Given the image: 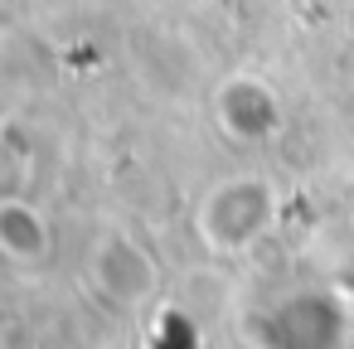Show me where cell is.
Instances as JSON below:
<instances>
[{
	"mask_svg": "<svg viewBox=\"0 0 354 349\" xmlns=\"http://www.w3.org/2000/svg\"><path fill=\"white\" fill-rule=\"evenodd\" d=\"M277 223V189L262 180V175H233V180H218L204 199H199V214H194V228L204 238L209 252H248L257 247Z\"/></svg>",
	"mask_w": 354,
	"mask_h": 349,
	"instance_id": "obj_1",
	"label": "cell"
},
{
	"mask_svg": "<svg viewBox=\"0 0 354 349\" xmlns=\"http://www.w3.org/2000/svg\"><path fill=\"white\" fill-rule=\"evenodd\" d=\"M349 315L335 291H291L252 320L257 349H344Z\"/></svg>",
	"mask_w": 354,
	"mask_h": 349,
	"instance_id": "obj_2",
	"label": "cell"
},
{
	"mask_svg": "<svg viewBox=\"0 0 354 349\" xmlns=\"http://www.w3.org/2000/svg\"><path fill=\"white\" fill-rule=\"evenodd\" d=\"M88 272H93V286H97L112 305H127V310L146 305V301L160 291V267H156V257H151L131 233H122V228H112V233H102V238L93 243Z\"/></svg>",
	"mask_w": 354,
	"mask_h": 349,
	"instance_id": "obj_3",
	"label": "cell"
},
{
	"mask_svg": "<svg viewBox=\"0 0 354 349\" xmlns=\"http://www.w3.org/2000/svg\"><path fill=\"white\" fill-rule=\"evenodd\" d=\"M218 122L233 141H267L281 122V107H277V93L262 83V78H233L223 93H218Z\"/></svg>",
	"mask_w": 354,
	"mask_h": 349,
	"instance_id": "obj_4",
	"label": "cell"
},
{
	"mask_svg": "<svg viewBox=\"0 0 354 349\" xmlns=\"http://www.w3.org/2000/svg\"><path fill=\"white\" fill-rule=\"evenodd\" d=\"M0 252H6V262H15V267H44L49 262L54 228H49L39 204L20 199V194L0 199Z\"/></svg>",
	"mask_w": 354,
	"mask_h": 349,
	"instance_id": "obj_5",
	"label": "cell"
}]
</instances>
